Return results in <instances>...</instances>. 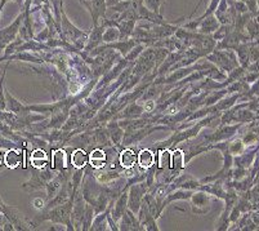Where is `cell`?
I'll list each match as a JSON object with an SVG mask.
<instances>
[{"mask_svg":"<svg viewBox=\"0 0 259 231\" xmlns=\"http://www.w3.org/2000/svg\"><path fill=\"white\" fill-rule=\"evenodd\" d=\"M186 166V152L181 148H176L173 152H171L170 157V167L169 169L176 172H181Z\"/></svg>","mask_w":259,"mask_h":231,"instance_id":"cell-11","label":"cell"},{"mask_svg":"<svg viewBox=\"0 0 259 231\" xmlns=\"http://www.w3.org/2000/svg\"><path fill=\"white\" fill-rule=\"evenodd\" d=\"M117 2H120V0H117Z\"/></svg>","mask_w":259,"mask_h":231,"instance_id":"cell-17","label":"cell"},{"mask_svg":"<svg viewBox=\"0 0 259 231\" xmlns=\"http://www.w3.org/2000/svg\"><path fill=\"white\" fill-rule=\"evenodd\" d=\"M218 26H220V21H218V18H217L214 15H210L200 21L196 32H199V34H204V35H210L211 32L218 30Z\"/></svg>","mask_w":259,"mask_h":231,"instance_id":"cell-9","label":"cell"},{"mask_svg":"<svg viewBox=\"0 0 259 231\" xmlns=\"http://www.w3.org/2000/svg\"><path fill=\"white\" fill-rule=\"evenodd\" d=\"M117 40H120V32L116 26H108V27H106L102 36L103 44L114 43V42H117Z\"/></svg>","mask_w":259,"mask_h":231,"instance_id":"cell-14","label":"cell"},{"mask_svg":"<svg viewBox=\"0 0 259 231\" xmlns=\"http://www.w3.org/2000/svg\"><path fill=\"white\" fill-rule=\"evenodd\" d=\"M164 2H165V0H143V3H145V6L147 7L148 9H151L152 12L159 13V15H162L161 8Z\"/></svg>","mask_w":259,"mask_h":231,"instance_id":"cell-16","label":"cell"},{"mask_svg":"<svg viewBox=\"0 0 259 231\" xmlns=\"http://www.w3.org/2000/svg\"><path fill=\"white\" fill-rule=\"evenodd\" d=\"M6 93V103H7V110L11 112H15L17 115H26L29 114V110H27V105H23L21 101H18L17 98L6 88L4 91Z\"/></svg>","mask_w":259,"mask_h":231,"instance_id":"cell-6","label":"cell"},{"mask_svg":"<svg viewBox=\"0 0 259 231\" xmlns=\"http://www.w3.org/2000/svg\"><path fill=\"white\" fill-rule=\"evenodd\" d=\"M137 158H138V152L132 147H122L121 151L119 152V162L120 166H121L122 169H125V171H131L136 167L137 164Z\"/></svg>","mask_w":259,"mask_h":231,"instance_id":"cell-5","label":"cell"},{"mask_svg":"<svg viewBox=\"0 0 259 231\" xmlns=\"http://www.w3.org/2000/svg\"><path fill=\"white\" fill-rule=\"evenodd\" d=\"M70 162L76 169H84L89 164V154L81 147L76 148L72 154H70Z\"/></svg>","mask_w":259,"mask_h":231,"instance_id":"cell-10","label":"cell"},{"mask_svg":"<svg viewBox=\"0 0 259 231\" xmlns=\"http://www.w3.org/2000/svg\"><path fill=\"white\" fill-rule=\"evenodd\" d=\"M79 2L91 13L93 27L100 25L101 18H106V12H107L106 0H79Z\"/></svg>","mask_w":259,"mask_h":231,"instance_id":"cell-3","label":"cell"},{"mask_svg":"<svg viewBox=\"0 0 259 231\" xmlns=\"http://www.w3.org/2000/svg\"><path fill=\"white\" fill-rule=\"evenodd\" d=\"M188 200H190L191 209H192L195 214H205L210 209L211 197L206 191L196 190V191H194V194L191 195Z\"/></svg>","mask_w":259,"mask_h":231,"instance_id":"cell-2","label":"cell"},{"mask_svg":"<svg viewBox=\"0 0 259 231\" xmlns=\"http://www.w3.org/2000/svg\"><path fill=\"white\" fill-rule=\"evenodd\" d=\"M4 163H6L8 168H17L22 163V152H18L16 151L15 148H11L4 155Z\"/></svg>","mask_w":259,"mask_h":231,"instance_id":"cell-13","label":"cell"},{"mask_svg":"<svg viewBox=\"0 0 259 231\" xmlns=\"http://www.w3.org/2000/svg\"><path fill=\"white\" fill-rule=\"evenodd\" d=\"M156 163V155L154 151L148 150V148H142L138 151V158H137V164L146 171V169H150L155 166Z\"/></svg>","mask_w":259,"mask_h":231,"instance_id":"cell-8","label":"cell"},{"mask_svg":"<svg viewBox=\"0 0 259 231\" xmlns=\"http://www.w3.org/2000/svg\"><path fill=\"white\" fill-rule=\"evenodd\" d=\"M105 29H106L105 26L101 25L100 23L98 26H94L92 31H89L88 40H87V44H85V47H84V51H85V53L93 51V49H96L97 47L102 46L103 44L102 36H103V32H105Z\"/></svg>","mask_w":259,"mask_h":231,"instance_id":"cell-4","label":"cell"},{"mask_svg":"<svg viewBox=\"0 0 259 231\" xmlns=\"http://www.w3.org/2000/svg\"><path fill=\"white\" fill-rule=\"evenodd\" d=\"M56 172L51 168V167L47 166L46 168L37 169L34 172V174L31 176L27 182H25L22 185V188L27 192L36 191V190H41V188H46L47 183L54 177Z\"/></svg>","mask_w":259,"mask_h":231,"instance_id":"cell-1","label":"cell"},{"mask_svg":"<svg viewBox=\"0 0 259 231\" xmlns=\"http://www.w3.org/2000/svg\"><path fill=\"white\" fill-rule=\"evenodd\" d=\"M11 63V61H7V65L3 70V74H2V78H0V110H7V103H6V86H4V80H6V74L7 70H8V66Z\"/></svg>","mask_w":259,"mask_h":231,"instance_id":"cell-15","label":"cell"},{"mask_svg":"<svg viewBox=\"0 0 259 231\" xmlns=\"http://www.w3.org/2000/svg\"><path fill=\"white\" fill-rule=\"evenodd\" d=\"M136 22L134 20H121L119 22H115L114 26H116L120 32V39H129L132 37L134 29H136Z\"/></svg>","mask_w":259,"mask_h":231,"instance_id":"cell-12","label":"cell"},{"mask_svg":"<svg viewBox=\"0 0 259 231\" xmlns=\"http://www.w3.org/2000/svg\"><path fill=\"white\" fill-rule=\"evenodd\" d=\"M108 134V138L115 145V147L121 150L122 146V138H124V128L119 124V122H111L106 128Z\"/></svg>","mask_w":259,"mask_h":231,"instance_id":"cell-7","label":"cell"}]
</instances>
